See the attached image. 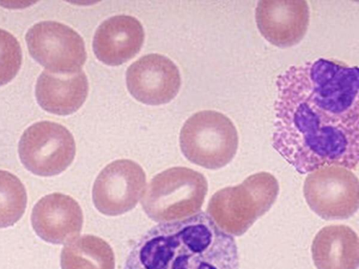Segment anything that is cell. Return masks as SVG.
<instances>
[{
    "mask_svg": "<svg viewBox=\"0 0 359 269\" xmlns=\"http://www.w3.org/2000/svg\"><path fill=\"white\" fill-rule=\"evenodd\" d=\"M180 146L186 158L209 170L229 164L236 154L238 135L232 120L215 110L200 111L184 123Z\"/></svg>",
    "mask_w": 359,
    "mask_h": 269,
    "instance_id": "5b68a950",
    "label": "cell"
},
{
    "mask_svg": "<svg viewBox=\"0 0 359 269\" xmlns=\"http://www.w3.org/2000/svg\"><path fill=\"white\" fill-rule=\"evenodd\" d=\"M311 250L317 269L358 268V237L348 226L330 225L322 228L313 238Z\"/></svg>",
    "mask_w": 359,
    "mask_h": 269,
    "instance_id": "9a60e30c",
    "label": "cell"
},
{
    "mask_svg": "<svg viewBox=\"0 0 359 269\" xmlns=\"http://www.w3.org/2000/svg\"><path fill=\"white\" fill-rule=\"evenodd\" d=\"M22 54L17 39L0 28V86L9 83L20 69Z\"/></svg>",
    "mask_w": 359,
    "mask_h": 269,
    "instance_id": "ac0fdd59",
    "label": "cell"
},
{
    "mask_svg": "<svg viewBox=\"0 0 359 269\" xmlns=\"http://www.w3.org/2000/svg\"><path fill=\"white\" fill-rule=\"evenodd\" d=\"M123 269H239L236 241L201 212L159 223L134 244Z\"/></svg>",
    "mask_w": 359,
    "mask_h": 269,
    "instance_id": "7a4b0ae2",
    "label": "cell"
},
{
    "mask_svg": "<svg viewBox=\"0 0 359 269\" xmlns=\"http://www.w3.org/2000/svg\"><path fill=\"white\" fill-rule=\"evenodd\" d=\"M35 233L44 241L64 244L77 236L83 226L79 204L71 196L53 193L41 198L31 216Z\"/></svg>",
    "mask_w": 359,
    "mask_h": 269,
    "instance_id": "7c38bea8",
    "label": "cell"
},
{
    "mask_svg": "<svg viewBox=\"0 0 359 269\" xmlns=\"http://www.w3.org/2000/svg\"><path fill=\"white\" fill-rule=\"evenodd\" d=\"M60 265L62 269H115V257L105 240L83 235L65 245Z\"/></svg>",
    "mask_w": 359,
    "mask_h": 269,
    "instance_id": "2e32d148",
    "label": "cell"
},
{
    "mask_svg": "<svg viewBox=\"0 0 359 269\" xmlns=\"http://www.w3.org/2000/svg\"><path fill=\"white\" fill-rule=\"evenodd\" d=\"M144 39L141 22L127 15L112 16L95 31L93 48L96 57L105 64L118 66L140 50Z\"/></svg>",
    "mask_w": 359,
    "mask_h": 269,
    "instance_id": "4fadbf2b",
    "label": "cell"
},
{
    "mask_svg": "<svg viewBox=\"0 0 359 269\" xmlns=\"http://www.w3.org/2000/svg\"><path fill=\"white\" fill-rule=\"evenodd\" d=\"M309 20V6L304 0H262L255 8L261 35L279 48L299 43L306 35Z\"/></svg>",
    "mask_w": 359,
    "mask_h": 269,
    "instance_id": "8fae6325",
    "label": "cell"
},
{
    "mask_svg": "<svg viewBox=\"0 0 359 269\" xmlns=\"http://www.w3.org/2000/svg\"><path fill=\"white\" fill-rule=\"evenodd\" d=\"M278 193V182L273 174L257 172L236 186L215 192L209 200L207 214L224 232L240 236L270 209Z\"/></svg>",
    "mask_w": 359,
    "mask_h": 269,
    "instance_id": "3957f363",
    "label": "cell"
},
{
    "mask_svg": "<svg viewBox=\"0 0 359 269\" xmlns=\"http://www.w3.org/2000/svg\"><path fill=\"white\" fill-rule=\"evenodd\" d=\"M304 195L310 209L322 219H346L358 209V179L348 169L323 167L306 176Z\"/></svg>",
    "mask_w": 359,
    "mask_h": 269,
    "instance_id": "52a82bcc",
    "label": "cell"
},
{
    "mask_svg": "<svg viewBox=\"0 0 359 269\" xmlns=\"http://www.w3.org/2000/svg\"><path fill=\"white\" fill-rule=\"evenodd\" d=\"M88 92V79L83 71L62 75L44 70L35 86L39 106L49 113L60 116L69 115L79 110Z\"/></svg>",
    "mask_w": 359,
    "mask_h": 269,
    "instance_id": "5bb4252c",
    "label": "cell"
},
{
    "mask_svg": "<svg viewBox=\"0 0 359 269\" xmlns=\"http://www.w3.org/2000/svg\"><path fill=\"white\" fill-rule=\"evenodd\" d=\"M18 153L23 165L34 174L50 177L65 171L73 162L76 144L63 125L48 120L36 122L22 133Z\"/></svg>",
    "mask_w": 359,
    "mask_h": 269,
    "instance_id": "8992f818",
    "label": "cell"
},
{
    "mask_svg": "<svg viewBox=\"0 0 359 269\" xmlns=\"http://www.w3.org/2000/svg\"><path fill=\"white\" fill-rule=\"evenodd\" d=\"M127 88L137 101L149 105L169 102L181 86L180 71L168 57L158 53L141 57L128 68Z\"/></svg>",
    "mask_w": 359,
    "mask_h": 269,
    "instance_id": "30bf717a",
    "label": "cell"
},
{
    "mask_svg": "<svg viewBox=\"0 0 359 269\" xmlns=\"http://www.w3.org/2000/svg\"><path fill=\"white\" fill-rule=\"evenodd\" d=\"M27 192L13 174L0 170V228L14 225L27 206Z\"/></svg>",
    "mask_w": 359,
    "mask_h": 269,
    "instance_id": "e0dca14e",
    "label": "cell"
},
{
    "mask_svg": "<svg viewBox=\"0 0 359 269\" xmlns=\"http://www.w3.org/2000/svg\"><path fill=\"white\" fill-rule=\"evenodd\" d=\"M357 66L318 58L276 80L273 148L299 173L326 166L355 169L359 158Z\"/></svg>",
    "mask_w": 359,
    "mask_h": 269,
    "instance_id": "6da1fadb",
    "label": "cell"
},
{
    "mask_svg": "<svg viewBox=\"0 0 359 269\" xmlns=\"http://www.w3.org/2000/svg\"><path fill=\"white\" fill-rule=\"evenodd\" d=\"M146 181V174L138 163L129 159L114 160L105 166L95 180L93 204L102 214H123L137 204Z\"/></svg>",
    "mask_w": 359,
    "mask_h": 269,
    "instance_id": "9c48e42d",
    "label": "cell"
},
{
    "mask_svg": "<svg viewBox=\"0 0 359 269\" xmlns=\"http://www.w3.org/2000/svg\"><path fill=\"white\" fill-rule=\"evenodd\" d=\"M31 56L48 71L70 75L81 71L86 60L83 38L70 27L55 21H41L25 35Z\"/></svg>",
    "mask_w": 359,
    "mask_h": 269,
    "instance_id": "ba28073f",
    "label": "cell"
},
{
    "mask_svg": "<svg viewBox=\"0 0 359 269\" xmlns=\"http://www.w3.org/2000/svg\"><path fill=\"white\" fill-rule=\"evenodd\" d=\"M208 186L201 172L174 167L155 175L141 200L146 214L156 222H170L191 216L203 204Z\"/></svg>",
    "mask_w": 359,
    "mask_h": 269,
    "instance_id": "277c9868",
    "label": "cell"
}]
</instances>
